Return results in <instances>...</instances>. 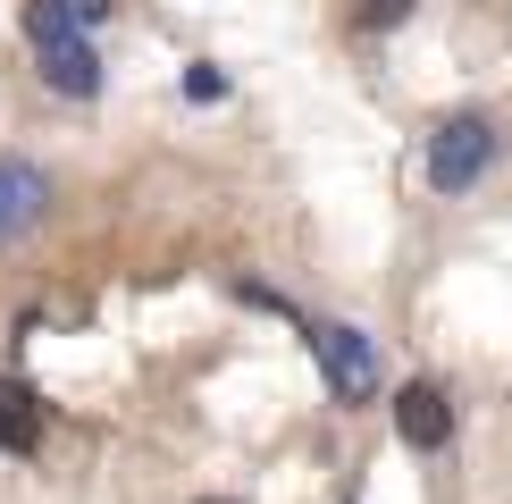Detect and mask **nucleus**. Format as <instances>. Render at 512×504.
<instances>
[{
    "label": "nucleus",
    "instance_id": "nucleus-2",
    "mask_svg": "<svg viewBox=\"0 0 512 504\" xmlns=\"http://www.w3.org/2000/svg\"><path fill=\"white\" fill-rule=\"evenodd\" d=\"M311 353H319V370H328V395H336V404H361V395L378 387V345H370L361 328H345V320L311 328Z\"/></svg>",
    "mask_w": 512,
    "mask_h": 504
},
{
    "label": "nucleus",
    "instance_id": "nucleus-6",
    "mask_svg": "<svg viewBox=\"0 0 512 504\" xmlns=\"http://www.w3.org/2000/svg\"><path fill=\"white\" fill-rule=\"evenodd\" d=\"M110 17V0H26V34L34 42H68V34H93Z\"/></svg>",
    "mask_w": 512,
    "mask_h": 504
},
{
    "label": "nucleus",
    "instance_id": "nucleus-3",
    "mask_svg": "<svg viewBox=\"0 0 512 504\" xmlns=\"http://www.w3.org/2000/svg\"><path fill=\"white\" fill-rule=\"evenodd\" d=\"M395 437L412 454H437L445 437H454V404H445V387H429V378H412V387L395 395Z\"/></svg>",
    "mask_w": 512,
    "mask_h": 504
},
{
    "label": "nucleus",
    "instance_id": "nucleus-1",
    "mask_svg": "<svg viewBox=\"0 0 512 504\" xmlns=\"http://www.w3.org/2000/svg\"><path fill=\"white\" fill-rule=\"evenodd\" d=\"M487 160H496V126H487L479 110L445 118L429 135V185H437V194H471V185L487 177Z\"/></svg>",
    "mask_w": 512,
    "mask_h": 504
},
{
    "label": "nucleus",
    "instance_id": "nucleus-8",
    "mask_svg": "<svg viewBox=\"0 0 512 504\" xmlns=\"http://www.w3.org/2000/svg\"><path fill=\"white\" fill-rule=\"evenodd\" d=\"M227 93V76L210 68V59H194V68H185V101H219Z\"/></svg>",
    "mask_w": 512,
    "mask_h": 504
},
{
    "label": "nucleus",
    "instance_id": "nucleus-10",
    "mask_svg": "<svg viewBox=\"0 0 512 504\" xmlns=\"http://www.w3.org/2000/svg\"><path fill=\"white\" fill-rule=\"evenodd\" d=\"M202 504H219V496H202Z\"/></svg>",
    "mask_w": 512,
    "mask_h": 504
},
{
    "label": "nucleus",
    "instance_id": "nucleus-5",
    "mask_svg": "<svg viewBox=\"0 0 512 504\" xmlns=\"http://www.w3.org/2000/svg\"><path fill=\"white\" fill-rule=\"evenodd\" d=\"M42 202H51L42 168H17V160H0V244L34 236V227H42Z\"/></svg>",
    "mask_w": 512,
    "mask_h": 504
},
{
    "label": "nucleus",
    "instance_id": "nucleus-4",
    "mask_svg": "<svg viewBox=\"0 0 512 504\" xmlns=\"http://www.w3.org/2000/svg\"><path fill=\"white\" fill-rule=\"evenodd\" d=\"M42 84H51L59 101H93V93H101V51H93L84 34L42 42Z\"/></svg>",
    "mask_w": 512,
    "mask_h": 504
},
{
    "label": "nucleus",
    "instance_id": "nucleus-9",
    "mask_svg": "<svg viewBox=\"0 0 512 504\" xmlns=\"http://www.w3.org/2000/svg\"><path fill=\"white\" fill-rule=\"evenodd\" d=\"M403 9H412V0H353V17H361V26H395Z\"/></svg>",
    "mask_w": 512,
    "mask_h": 504
},
{
    "label": "nucleus",
    "instance_id": "nucleus-7",
    "mask_svg": "<svg viewBox=\"0 0 512 504\" xmlns=\"http://www.w3.org/2000/svg\"><path fill=\"white\" fill-rule=\"evenodd\" d=\"M0 446L9 454L42 446V404H34V387H17V378H0Z\"/></svg>",
    "mask_w": 512,
    "mask_h": 504
}]
</instances>
